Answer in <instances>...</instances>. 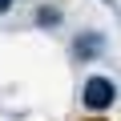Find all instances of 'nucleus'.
I'll return each mask as SVG.
<instances>
[{"instance_id":"nucleus-1","label":"nucleus","mask_w":121,"mask_h":121,"mask_svg":"<svg viewBox=\"0 0 121 121\" xmlns=\"http://www.w3.org/2000/svg\"><path fill=\"white\" fill-rule=\"evenodd\" d=\"M113 101H117V85H113L109 77L97 73V77H89V81L81 85V105H85V109L101 113V109H109Z\"/></svg>"},{"instance_id":"nucleus-2","label":"nucleus","mask_w":121,"mask_h":121,"mask_svg":"<svg viewBox=\"0 0 121 121\" xmlns=\"http://www.w3.org/2000/svg\"><path fill=\"white\" fill-rule=\"evenodd\" d=\"M101 48H105V32H81V36L73 40V56L81 60V65H85V60H93Z\"/></svg>"},{"instance_id":"nucleus-3","label":"nucleus","mask_w":121,"mask_h":121,"mask_svg":"<svg viewBox=\"0 0 121 121\" xmlns=\"http://www.w3.org/2000/svg\"><path fill=\"white\" fill-rule=\"evenodd\" d=\"M36 20H40V24H56V12H52V8H40V16H36Z\"/></svg>"},{"instance_id":"nucleus-4","label":"nucleus","mask_w":121,"mask_h":121,"mask_svg":"<svg viewBox=\"0 0 121 121\" xmlns=\"http://www.w3.org/2000/svg\"><path fill=\"white\" fill-rule=\"evenodd\" d=\"M8 8H12V0H0V12H8Z\"/></svg>"},{"instance_id":"nucleus-5","label":"nucleus","mask_w":121,"mask_h":121,"mask_svg":"<svg viewBox=\"0 0 121 121\" xmlns=\"http://www.w3.org/2000/svg\"><path fill=\"white\" fill-rule=\"evenodd\" d=\"M101 4H109V8H113V0H101Z\"/></svg>"}]
</instances>
